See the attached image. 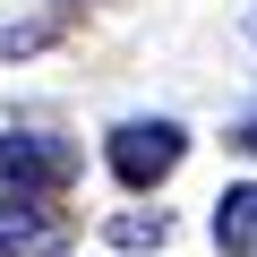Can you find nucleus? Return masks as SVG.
Listing matches in <instances>:
<instances>
[{"label":"nucleus","mask_w":257,"mask_h":257,"mask_svg":"<svg viewBox=\"0 0 257 257\" xmlns=\"http://www.w3.org/2000/svg\"><path fill=\"white\" fill-rule=\"evenodd\" d=\"M103 163L120 189H163L180 163H189V128L180 120H120L103 138Z\"/></svg>","instance_id":"nucleus-1"},{"label":"nucleus","mask_w":257,"mask_h":257,"mask_svg":"<svg viewBox=\"0 0 257 257\" xmlns=\"http://www.w3.org/2000/svg\"><path fill=\"white\" fill-rule=\"evenodd\" d=\"M52 248H60V214H43L18 189H0V257H52Z\"/></svg>","instance_id":"nucleus-3"},{"label":"nucleus","mask_w":257,"mask_h":257,"mask_svg":"<svg viewBox=\"0 0 257 257\" xmlns=\"http://www.w3.org/2000/svg\"><path fill=\"white\" fill-rule=\"evenodd\" d=\"M77 180V146L69 138H43V128H9L0 138V189H18V197H52Z\"/></svg>","instance_id":"nucleus-2"},{"label":"nucleus","mask_w":257,"mask_h":257,"mask_svg":"<svg viewBox=\"0 0 257 257\" xmlns=\"http://www.w3.org/2000/svg\"><path fill=\"white\" fill-rule=\"evenodd\" d=\"M111 240H120V248H163V240H172V214H163V206H155V214H111Z\"/></svg>","instance_id":"nucleus-5"},{"label":"nucleus","mask_w":257,"mask_h":257,"mask_svg":"<svg viewBox=\"0 0 257 257\" xmlns=\"http://www.w3.org/2000/svg\"><path fill=\"white\" fill-rule=\"evenodd\" d=\"M248 257H257V248H248Z\"/></svg>","instance_id":"nucleus-8"},{"label":"nucleus","mask_w":257,"mask_h":257,"mask_svg":"<svg viewBox=\"0 0 257 257\" xmlns=\"http://www.w3.org/2000/svg\"><path fill=\"white\" fill-rule=\"evenodd\" d=\"M43 35H52V26H0V52H35Z\"/></svg>","instance_id":"nucleus-6"},{"label":"nucleus","mask_w":257,"mask_h":257,"mask_svg":"<svg viewBox=\"0 0 257 257\" xmlns=\"http://www.w3.org/2000/svg\"><path fill=\"white\" fill-rule=\"evenodd\" d=\"M214 248L223 257H248L257 248V180H240V189L214 197Z\"/></svg>","instance_id":"nucleus-4"},{"label":"nucleus","mask_w":257,"mask_h":257,"mask_svg":"<svg viewBox=\"0 0 257 257\" xmlns=\"http://www.w3.org/2000/svg\"><path fill=\"white\" fill-rule=\"evenodd\" d=\"M223 146H240V155H257V111H240V120H231V138H223Z\"/></svg>","instance_id":"nucleus-7"}]
</instances>
